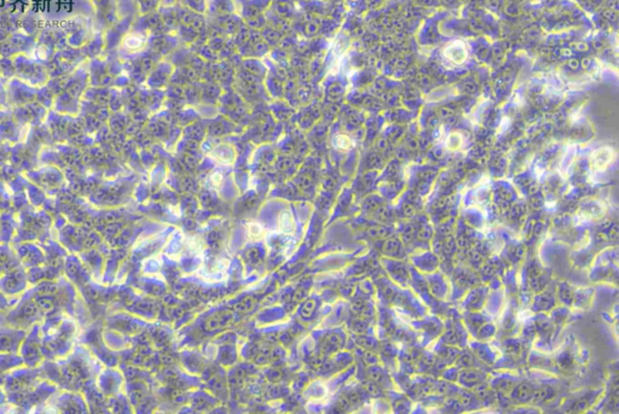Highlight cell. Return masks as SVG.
Listing matches in <instances>:
<instances>
[{
	"label": "cell",
	"mask_w": 619,
	"mask_h": 414,
	"mask_svg": "<svg viewBox=\"0 0 619 414\" xmlns=\"http://www.w3.org/2000/svg\"><path fill=\"white\" fill-rule=\"evenodd\" d=\"M277 226H278V231L283 235H287V236H291L294 232H295V220H294L293 215H291L290 212L288 210H284V212H281L278 215V220H277Z\"/></svg>",
	"instance_id": "1"
},
{
	"label": "cell",
	"mask_w": 619,
	"mask_h": 414,
	"mask_svg": "<svg viewBox=\"0 0 619 414\" xmlns=\"http://www.w3.org/2000/svg\"><path fill=\"white\" fill-rule=\"evenodd\" d=\"M210 156H212V158H214L216 162L225 163V165H227V163L234 162L235 150L229 145L216 146L215 149L210 152Z\"/></svg>",
	"instance_id": "2"
},
{
	"label": "cell",
	"mask_w": 619,
	"mask_h": 414,
	"mask_svg": "<svg viewBox=\"0 0 619 414\" xmlns=\"http://www.w3.org/2000/svg\"><path fill=\"white\" fill-rule=\"evenodd\" d=\"M265 235V229L262 224L257 221H251L246 225V236L249 241L260 240Z\"/></svg>",
	"instance_id": "3"
},
{
	"label": "cell",
	"mask_w": 619,
	"mask_h": 414,
	"mask_svg": "<svg viewBox=\"0 0 619 414\" xmlns=\"http://www.w3.org/2000/svg\"><path fill=\"white\" fill-rule=\"evenodd\" d=\"M145 44V40L141 35L138 34H132L129 35L126 39H125V46L127 47L129 50H132V51H137V50H140L141 47L144 46Z\"/></svg>",
	"instance_id": "4"
},
{
	"label": "cell",
	"mask_w": 619,
	"mask_h": 414,
	"mask_svg": "<svg viewBox=\"0 0 619 414\" xmlns=\"http://www.w3.org/2000/svg\"><path fill=\"white\" fill-rule=\"evenodd\" d=\"M351 139L347 135H338L337 139H335V145H337L338 149L347 150L351 147Z\"/></svg>",
	"instance_id": "5"
},
{
	"label": "cell",
	"mask_w": 619,
	"mask_h": 414,
	"mask_svg": "<svg viewBox=\"0 0 619 414\" xmlns=\"http://www.w3.org/2000/svg\"><path fill=\"white\" fill-rule=\"evenodd\" d=\"M210 182H212V185L215 186V187H219V186L221 185V182H223V177H221V174L220 173L212 174V177H210Z\"/></svg>",
	"instance_id": "6"
},
{
	"label": "cell",
	"mask_w": 619,
	"mask_h": 414,
	"mask_svg": "<svg viewBox=\"0 0 619 414\" xmlns=\"http://www.w3.org/2000/svg\"><path fill=\"white\" fill-rule=\"evenodd\" d=\"M578 65H579V64H578V62H577L576 59H573L572 62H570V66H571V68L577 69V68H578Z\"/></svg>",
	"instance_id": "7"
},
{
	"label": "cell",
	"mask_w": 619,
	"mask_h": 414,
	"mask_svg": "<svg viewBox=\"0 0 619 414\" xmlns=\"http://www.w3.org/2000/svg\"><path fill=\"white\" fill-rule=\"evenodd\" d=\"M452 113H454V111H452V110H445V108H444V109L441 110V114H443V115H445V116L446 115H451Z\"/></svg>",
	"instance_id": "8"
}]
</instances>
